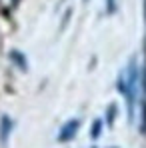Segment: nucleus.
Here are the masks:
<instances>
[{"instance_id":"f257e3e1","label":"nucleus","mask_w":146,"mask_h":148,"mask_svg":"<svg viewBox=\"0 0 146 148\" xmlns=\"http://www.w3.org/2000/svg\"><path fill=\"white\" fill-rule=\"evenodd\" d=\"M78 128H80V120H76V118L68 120V122L60 128V132H58V140H60V142H70L74 136L78 134Z\"/></svg>"},{"instance_id":"f03ea898","label":"nucleus","mask_w":146,"mask_h":148,"mask_svg":"<svg viewBox=\"0 0 146 148\" xmlns=\"http://www.w3.org/2000/svg\"><path fill=\"white\" fill-rule=\"evenodd\" d=\"M10 130H12V120L8 116H2V120H0V140H2V144L8 142Z\"/></svg>"},{"instance_id":"7ed1b4c3","label":"nucleus","mask_w":146,"mask_h":148,"mask_svg":"<svg viewBox=\"0 0 146 148\" xmlns=\"http://www.w3.org/2000/svg\"><path fill=\"white\" fill-rule=\"evenodd\" d=\"M10 58H12L14 62H18L22 70H26V58L22 56V54H20V52H16V50H14V52H10Z\"/></svg>"},{"instance_id":"20e7f679","label":"nucleus","mask_w":146,"mask_h":148,"mask_svg":"<svg viewBox=\"0 0 146 148\" xmlns=\"http://www.w3.org/2000/svg\"><path fill=\"white\" fill-rule=\"evenodd\" d=\"M100 128H102V122L96 120V122L92 124V138H98L100 136Z\"/></svg>"},{"instance_id":"39448f33","label":"nucleus","mask_w":146,"mask_h":148,"mask_svg":"<svg viewBox=\"0 0 146 148\" xmlns=\"http://www.w3.org/2000/svg\"><path fill=\"white\" fill-rule=\"evenodd\" d=\"M106 12L114 14L116 12V0H106Z\"/></svg>"},{"instance_id":"423d86ee","label":"nucleus","mask_w":146,"mask_h":148,"mask_svg":"<svg viewBox=\"0 0 146 148\" xmlns=\"http://www.w3.org/2000/svg\"><path fill=\"white\" fill-rule=\"evenodd\" d=\"M108 112H110V114H108V124H112V118H114V112H116V106H114V104H112V106H110V110H108Z\"/></svg>"},{"instance_id":"0eeeda50","label":"nucleus","mask_w":146,"mask_h":148,"mask_svg":"<svg viewBox=\"0 0 146 148\" xmlns=\"http://www.w3.org/2000/svg\"><path fill=\"white\" fill-rule=\"evenodd\" d=\"M12 4H18V0H12Z\"/></svg>"},{"instance_id":"6e6552de","label":"nucleus","mask_w":146,"mask_h":148,"mask_svg":"<svg viewBox=\"0 0 146 148\" xmlns=\"http://www.w3.org/2000/svg\"><path fill=\"white\" fill-rule=\"evenodd\" d=\"M84 2H88V0H84Z\"/></svg>"}]
</instances>
